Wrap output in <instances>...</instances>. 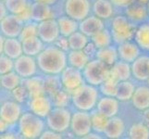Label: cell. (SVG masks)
<instances>
[{
  "label": "cell",
  "instance_id": "cell-36",
  "mask_svg": "<svg viewBox=\"0 0 149 139\" xmlns=\"http://www.w3.org/2000/svg\"><path fill=\"white\" fill-rule=\"evenodd\" d=\"M4 3L8 13L19 15L30 6L32 0H5Z\"/></svg>",
  "mask_w": 149,
  "mask_h": 139
},
{
  "label": "cell",
  "instance_id": "cell-40",
  "mask_svg": "<svg viewBox=\"0 0 149 139\" xmlns=\"http://www.w3.org/2000/svg\"><path fill=\"white\" fill-rule=\"evenodd\" d=\"M51 99H52L54 107L67 108L71 101V94L62 88L51 96Z\"/></svg>",
  "mask_w": 149,
  "mask_h": 139
},
{
  "label": "cell",
  "instance_id": "cell-37",
  "mask_svg": "<svg viewBox=\"0 0 149 139\" xmlns=\"http://www.w3.org/2000/svg\"><path fill=\"white\" fill-rule=\"evenodd\" d=\"M91 38H92V42L95 45L97 48H102V47H106V46H109L112 44V41H113L110 31H109L106 28L100 31L99 33L93 35Z\"/></svg>",
  "mask_w": 149,
  "mask_h": 139
},
{
  "label": "cell",
  "instance_id": "cell-55",
  "mask_svg": "<svg viewBox=\"0 0 149 139\" xmlns=\"http://www.w3.org/2000/svg\"><path fill=\"white\" fill-rule=\"evenodd\" d=\"M146 8H147V11H148V15H149V0L146 3Z\"/></svg>",
  "mask_w": 149,
  "mask_h": 139
},
{
  "label": "cell",
  "instance_id": "cell-16",
  "mask_svg": "<svg viewBox=\"0 0 149 139\" xmlns=\"http://www.w3.org/2000/svg\"><path fill=\"white\" fill-rule=\"evenodd\" d=\"M105 28V24L103 20L97 16H88L79 23V30L84 34L86 36L92 37L95 34L99 33Z\"/></svg>",
  "mask_w": 149,
  "mask_h": 139
},
{
  "label": "cell",
  "instance_id": "cell-17",
  "mask_svg": "<svg viewBox=\"0 0 149 139\" xmlns=\"http://www.w3.org/2000/svg\"><path fill=\"white\" fill-rule=\"evenodd\" d=\"M120 101L115 96H103L97 101L96 110L107 118L116 116L120 110Z\"/></svg>",
  "mask_w": 149,
  "mask_h": 139
},
{
  "label": "cell",
  "instance_id": "cell-20",
  "mask_svg": "<svg viewBox=\"0 0 149 139\" xmlns=\"http://www.w3.org/2000/svg\"><path fill=\"white\" fill-rule=\"evenodd\" d=\"M125 14L126 17L134 24L143 22L149 16L146 5L142 2H134L130 6H128L125 10Z\"/></svg>",
  "mask_w": 149,
  "mask_h": 139
},
{
  "label": "cell",
  "instance_id": "cell-59",
  "mask_svg": "<svg viewBox=\"0 0 149 139\" xmlns=\"http://www.w3.org/2000/svg\"><path fill=\"white\" fill-rule=\"evenodd\" d=\"M148 66H149V61H148Z\"/></svg>",
  "mask_w": 149,
  "mask_h": 139
},
{
  "label": "cell",
  "instance_id": "cell-10",
  "mask_svg": "<svg viewBox=\"0 0 149 139\" xmlns=\"http://www.w3.org/2000/svg\"><path fill=\"white\" fill-rule=\"evenodd\" d=\"M60 81L65 90L71 93L84 84V77L81 70L68 65L59 74Z\"/></svg>",
  "mask_w": 149,
  "mask_h": 139
},
{
  "label": "cell",
  "instance_id": "cell-22",
  "mask_svg": "<svg viewBox=\"0 0 149 139\" xmlns=\"http://www.w3.org/2000/svg\"><path fill=\"white\" fill-rule=\"evenodd\" d=\"M149 57L143 56L140 57L132 63V74L139 81H146L149 78V66H148Z\"/></svg>",
  "mask_w": 149,
  "mask_h": 139
},
{
  "label": "cell",
  "instance_id": "cell-46",
  "mask_svg": "<svg viewBox=\"0 0 149 139\" xmlns=\"http://www.w3.org/2000/svg\"><path fill=\"white\" fill-rule=\"evenodd\" d=\"M54 44L58 46V47H59L60 49L66 51V52H68V51L70 50L68 37H66V36H62V35H60V36L56 40V42Z\"/></svg>",
  "mask_w": 149,
  "mask_h": 139
},
{
  "label": "cell",
  "instance_id": "cell-21",
  "mask_svg": "<svg viewBox=\"0 0 149 139\" xmlns=\"http://www.w3.org/2000/svg\"><path fill=\"white\" fill-rule=\"evenodd\" d=\"M124 131H125L124 122H123L121 118L117 117L116 115L109 119L103 133H104L105 136L107 138L117 139L122 136Z\"/></svg>",
  "mask_w": 149,
  "mask_h": 139
},
{
  "label": "cell",
  "instance_id": "cell-24",
  "mask_svg": "<svg viewBox=\"0 0 149 139\" xmlns=\"http://www.w3.org/2000/svg\"><path fill=\"white\" fill-rule=\"evenodd\" d=\"M131 75L132 67L129 62L124 60H118L110 67V76L118 82L129 80Z\"/></svg>",
  "mask_w": 149,
  "mask_h": 139
},
{
  "label": "cell",
  "instance_id": "cell-34",
  "mask_svg": "<svg viewBox=\"0 0 149 139\" xmlns=\"http://www.w3.org/2000/svg\"><path fill=\"white\" fill-rule=\"evenodd\" d=\"M45 79V93L50 97L56 92L63 88L61 84L60 77L53 74H44Z\"/></svg>",
  "mask_w": 149,
  "mask_h": 139
},
{
  "label": "cell",
  "instance_id": "cell-12",
  "mask_svg": "<svg viewBox=\"0 0 149 139\" xmlns=\"http://www.w3.org/2000/svg\"><path fill=\"white\" fill-rule=\"evenodd\" d=\"M53 108L54 105L51 97L47 94H44L30 98L25 106V110H28L37 116L45 119Z\"/></svg>",
  "mask_w": 149,
  "mask_h": 139
},
{
  "label": "cell",
  "instance_id": "cell-9",
  "mask_svg": "<svg viewBox=\"0 0 149 139\" xmlns=\"http://www.w3.org/2000/svg\"><path fill=\"white\" fill-rule=\"evenodd\" d=\"M16 73L22 79L39 74L40 71L35 57H32L26 54H22L19 58L14 59V69Z\"/></svg>",
  "mask_w": 149,
  "mask_h": 139
},
{
  "label": "cell",
  "instance_id": "cell-28",
  "mask_svg": "<svg viewBox=\"0 0 149 139\" xmlns=\"http://www.w3.org/2000/svg\"><path fill=\"white\" fill-rule=\"evenodd\" d=\"M93 12L102 20H107L113 16L114 8L111 0H95L93 5Z\"/></svg>",
  "mask_w": 149,
  "mask_h": 139
},
{
  "label": "cell",
  "instance_id": "cell-26",
  "mask_svg": "<svg viewBox=\"0 0 149 139\" xmlns=\"http://www.w3.org/2000/svg\"><path fill=\"white\" fill-rule=\"evenodd\" d=\"M3 53L13 60L23 54L22 44L19 37H5Z\"/></svg>",
  "mask_w": 149,
  "mask_h": 139
},
{
  "label": "cell",
  "instance_id": "cell-31",
  "mask_svg": "<svg viewBox=\"0 0 149 139\" xmlns=\"http://www.w3.org/2000/svg\"><path fill=\"white\" fill-rule=\"evenodd\" d=\"M134 42L145 51H149V22H143L136 28Z\"/></svg>",
  "mask_w": 149,
  "mask_h": 139
},
{
  "label": "cell",
  "instance_id": "cell-58",
  "mask_svg": "<svg viewBox=\"0 0 149 139\" xmlns=\"http://www.w3.org/2000/svg\"><path fill=\"white\" fill-rule=\"evenodd\" d=\"M0 1H5V0H0Z\"/></svg>",
  "mask_w": 149,
  "mask_h": 139
},
{
  "label": "cell",
  "instance_id": "cell-7",
  "mask_svg": "<svg viewBox=\"0 0 149 139\" xmlns=\"http://www.w3.org/2000/svg\"><path fill=\"white\" fill-rule=\"evenodd\" d=\"M70 130L77 137H84L90 132H92V122L91 114L88 111L78 110L74 112L71 116Z\"/></svg>",
  "mask_w": 149,
  "mask_h": 139
},
{
  "label": "cell",
  "instance_id": "cell-44",
  "mask_svg": "<svg viewBox=\"0 0 149 139\" xmlns=\"http://www.w3.org/2000/svg\"><path fill=\"white\" fill-rule=\"evenodd\" d=\"M14 69V60L4 53L0 54V76L8 73Z\"/></svg>",
  "mask_w": 149,
  "mask_h": 139
},
{
  "label": "cell",
  "instance_id": "cell-49",
  "mask_svg": "<svg viewBox=\"0 0 149 139\" xmlns=\"http://www.w3.org/2000/svg\"><path fill=\"white\" fill-rule=\"evenodd\" d=\"M15 125H16V124H15ZM15 125L8 124V122H6L4 120H2L1 118H0V135H2V133L8 132V130H10Z\"/></svg>",
  "mask_w": 149,
  "mask_h": 139
},
{
  "label": "cell",
  "instance_id": "cell-45",
  "mask_svg": "<svg viewBox=\"0 0 149 139\" xmlns=\"http://www.w3.org/2000/svg\"><path fill=\"white\" fill-rule=\"evenodd\" d=\"M63 136L61 133L56 132L54 130H51L49 128H45V130L42 133L40 136V139H61Z\"/></svg>",
  "mask_w": 149,
  "mask_h": 139
},
{
  "label": "cell",
  "instance_id": "cell-25",
  "mask_svg": "<svg viewBox=\"0 0 149 139\" xmlns=\"http://www.w3.org/2000/svg\"><path fill=\"white\" fill-rule=\"evenodd\" d=\"M22 44L23 54H26L32 57L38 56V54L42 52L43 49L45 47V45H47L38 35L37 36H33V37H28L23 39L22 41Z\"/></svg>",
  "mask_w": 149,
  "mask_h": 139
},
{
  "label": "cell",
  "instance_id": "cell-23",
  "mask_svg": "<svg viewBox=\"0 0 149 139\" xmlns=\"http://www.w3.org/2000/svg\"><path fill=\"white\" fill-rule=\"evenodd\" d=\"M132 106L136 110L141 111H146L149 109V87L139 86L135 88L132 97Z\"/></svg>",
  "mask_w": 149,
  "mask_h": 139
},
{
  "label": "cell",
  "instance_id": "cell-18",
  "mask_svg": "<svg viewBox=\"0 0 149 139\" xmlns=\"http://www.w3.org/2000/svg\"><path fill=\"white\" fill-rule=\"evenodd\" d=\"M22 84L27 88L30 95V98L45 94L44 74L42 75L39 73L30 77V78L22 79Z\"/></svg>",
  "mask_w": 149,
  "mask_h": 139
},
{
  "label": "cell",
  "instance_id": "cell-50",
  "mask_svg": "<svg viewBox=\"0 0 149 139\" xmlns=\"http://www.w3.org/2000/svg\"><path fill=\"white\" fill-rule=\"evenodd\" d=\"M8 14V11L6 6H5L4 1H0V22H1Z\"/></svg>",
  "mask_w": 149,
  "mask_h": 139
},
{
  "label": "cell",
  "instance_id": "cell-43",
  "mask_svg": "<svg viewBox=\"0 0 149 139\" xmlns=\"http://www.w3.org/2000/svg\"><path fill=\"white\" fill-rule=\"evenodd\" d=\"M119 82L112 78L109 76L107 80H105L103 83L99 85L100 86V91L104 96H115L116 92H117V86Z\"/></svg>",
  "mask_w": 149,
  "mask_h": 139
},
{
  "label": "cell",
  "instance_id": "cell-48",
  "mask_svg": "<svg viewBox=\"0 0 149 139\" xmlns=\"http://www.w3.org/2000/svg\"><path fill=\"white\" fill-rule=\"evenodd\" d=\"M113 4L117 5L120 7H124L127 8L128 6H130L132 3H134L136 0H111Z\"/></svg>",
  "mask_w": 149,
  "mask_h": 139
},
{
  "label": "cell",
  "instance_id": "cell-52",
  "mask_svg": "<svg viewBox=\"0 0 149 139\" xmlns=\"http://www.w3.org/2000/svg\"><path fill=\"white\" fill-rule=\"evenodd\" d=\"M84 138H88V139H90V138H95V139H101L102 138V136H100V135H99V133H96V132H95V133H92V132H90L88 135L87 136H85Z\"/></svg>",
  "mask_w": 149,
  "mask_h": 139
},
{
  "label": "cell",
  "instance_id": "cell-53",
  "mask_svg": "<svg viewBox=\"0 0 149 139\" xmlns=\"http://www.w3.org/2000/svg\"><path fill=\"white\" fill-rule=\"evenodd\" d=\"M4 42H5V37L4 35L0 33V54L3 53V48H4Z\"/></svg>",
  "mask_w": 149,
  "mask_h": 139
},
{
  "label": "cell",
  "instance_id": "cell-51",
  "mask_svg": "<svg viewBox=\"0 0 149 139\" xmlns=\"http://www.w3.org/2000/svg\"><path fill=\"white\" fill-rule=\"evenodd\" d=\"M33 2H39V3H44L49 5V6H54L58 2V0H32Z\"/></svg>",
  "mask_w": 149,
  "mask_h": 139
},
{
  "label": "cell",
  "instance_id": "cell-56",
  "mask_svg": "<svg viewBox=\"0 0 149 139\" xmlns=\"http://www.w3.org/2000/svg\"><path fill=\"white\" fill-rule=\"evenodd\" d=\"M2 90V86H1V80H0V92Z\"/></svg>",
  "mask_w": 149,
  "mask_h": 139
},
{
  "label": "cell",
  "instance_id": "cell-14",
  "mask_svg": "<svg viewBox=\"0 0 149 139\" xmlns=\"http://www.w3.org/2000/svg\"><path fill=\"white\" fill-rule=\"evenodd\" d=\"M24 22L19 16L8 13L0 22V33L4 37H19Z\"/></svg>",
  "mask_w": 149,
  "mask_h": 139
},
{
  "label": "cell",
  "instance_id": "cell-41",
  "mask_svg": "<svg viewBox=\"0 0 149 139\" xmlns=\"http://www.w3.org/2000/svg\"><path fill=\"white\" fill-rule=\"evenodd\" d=\"M10 95H11V97L13 100L19 103V104H22L24 108L30 99L29 92L26 87H25L22 84L18 85L16 88H14L11 92H10Z\"/></svg>",
  "mask_w": 149,
  "mask_h": 139
},
{
  "label": "cell",
  "instance_id": "cell-19",
  "mask_svg": "<svg viewBox=\"0 0 149 139\" xmlns=\"http://www.w3.org/2000/svg\"><path fill=\"white\" fill-rule=\"evenodd\" d=\"M31 10H32V20L36 22H43L48 19H55L53 6L32 1Z\"/></svg>",
  "mask_w": 149,
  "mask_h": 139
},
{
  "label": "cell",
  "instance_id": "cell-29",
  "mask_svg": "<svg viewBox=\"0 0 149 139\" xmlns=\"http://www.w3.org/2000/svg\"><path fill=\"white\" fill-rule=\"evenodd\" d=\"M56 22L58 23L60 35L69 37L70 34L75 33L79 30V22L72 18L69 17L68 15L60 16L56 19Z\"/></svg>",
  "mask_w": 149,
  "mask_h": 139
},
{
  "label": "cell",
  "instance_id": "cell-3",
  "mask_svg": "<svg viewBox=\"0 0 149 139\" xmlns=\"http://www.w3.org/2000/svg\"><path fill=\"white\" fill-rule=\"evenodd\" d=\"M70 94L71 102L78 110L91 111L96 107L98 101V91L94 85L84 84Z\"/></svg>",
  "mask_w": 149,
  "mask_h": 139
},
{
  "label": "cell",
  "instance_id": "cell-30",
  "mask_svg": "<svg viewBox=\"0 0 149 139\" xmlns=\"http://www.w3.org/2000/svg\"><path fill=\"white\" fill-rule=\"evenodd\" d=\"M95 58L101 60L107 66L111 67L116 61L119 59V54H118V49L112 45L106 46V47L98 48L96 51Z\"/></svg>",
  "mask_w": 149,
  "mask_h": 139
},
{
  "label": "cell",
  "instance_id": "cell-35",
  "mask_svg": "<svg viewBox=\"0 0 149 139\" xmlns=\"http://www.w3.org/2000/svg\"><path fill=\"white\" fill-rule=\"evenodd\" d=\"M70 50H83L88 44V36H86L81 31H76L68 37Z\"/></svg>",
  "mask_w": 149,
  "mask_h": 139
},
{
  "label": "cell",
  "instance_id": "cell-5",
  "mask_svg": "<svg viewBox=\"0 0 149 139\" xmlns=\"http://www.w3.org/2000/svg\"><path fill=\"white\" fill-rule=\"evenodd\" d=\"M83 74L87 84L99 86L110 76V67L95 58L87 63L83 70Z\"/></svg>",
  "mask_w": 149,
  "mask_h": 139
},
{
  "label": "cell",
  "instance_id": "cell-11",
  "mask_svg": "<svg viewBox=\"0 0 149 139\" xmlns=\"http://www.w3.org/2000/svg\"><path fill=\"white\" fill-rule=\"evenodd\" d=\"M64 11L69 17L81 22L89 16L91 3L89 0H66Z\"/></svg>",
  "mask_w": 149,
  "mask_h": 139
},
{
  "label": "cell",
  "instance_id": "cell-47",
  "mask_svg": "<svg viewBox=\"0 0 149 139\" xmlns=\"http://www.w3.org/2000/svg\"><path fill=\"white\" fill-rule=\"evenodd\" d=\"M97 49H98V48H97L95 46V45L91 41V42H88V44L85 45V47L83 50L90 57V58H92V57H94V56L95 57Z\"/></svg>",
  "mask_w": 149,
  "mask_h": 139
},
{
  "label": "cell",
  "instance_id": "cell-57",
  "mask_svg": "<svg viewBox=\"0 0 149 139\" xmlns=\"http://www.w3.org/2000/svg\"><path fill=\"white\" fill-rule=\"evenodd\" d=\"M0 106H1V99H0Z\"/></svg>",
  "mask_w": 149,
  "mask_h": 139
},
{
  "label": "cell",
  "instance_id": "cell-6",
  "mask_svg": "<svg viewBox=\"0 0 149 139\" xmlns=\"http://www.w3.org/2000/svg\"><path fill=\"white\" fill-rule=\"evenodd\" d=\"M71 116L72 114L67 108L54 107L45 118L47 127L62 133L70 128Z\"/></svg>",
  "mask_w": 149,
  "mask_h": 139
},
{
  "label": "cell",
  "instance_id": "cell-27",
  "mask_svg": "<svg viewBox=\"0 0 149 139\" xmlns=\"http://www.w3.org/2000/svg\"><path fill=\"white\" fill-rule=\"evenodd\" d=\"M68 56V65L83 71L87 63L91 60L90 57L84 50H69L67 52Z\"/></svg>",
  "mask_w": 149,
  "mask_h": 139
},
{
  "label": "cell",
  "instance_id": "cell-1",
  "mask_svg": "<svg viewBox=\"0 0 149 139\" xmlns=\"http://www.w3.org/2000/svg\"><path fill=\"white\" fill-rule=\"evenodd\" d=\"M41 73L59 75L68 66L67 52L58 47L55 44H49L38 56L35 57Z\"/></svg>",
  "mask_w": 149,
  "mask_h": 139
},
{
  "label": "cell",
  "instance_id": "cell-8",
  "mask_svg": "<svg viewBox=\"0 0 149 139\" xmlns=\"http://www.w3.org/2000/svg\"><path fill=\"white\" fill-rule=\"evenodd\" d=\"M25 108L19 103L13 100L11 97L1 101L0 106V118L10 125L17 124Z\"/></svg>",
  "mask_w": 149,
  "mask_h": 139
},
{
  "label": "cell",
  "instance_id": "cell-38",
  "mask_svg": "<svg viewBox=\"0 0 149 139\" xmlns=\"http://www.w3.org/2000/svg\"><path fill=\"white\" fill-rule=\"evenodd\" d=\"M109 118H107L104 114H102L98 110H95L91 113V122H92V128L93 131L96 133H103L106 128Z\"/></svg>",
  "mask_w": 149,
  "mask_h": 139
},
{
  "label": "cell",
  "instance_id": "cell-54",
  "mask_svg": "<svg viewBox=\"0 0 149 139\" xmlns=\"http://www.w3.org/2000/svg\"><path fill=\"white\" fill-rule=\"evenodd\" d=\"M145 121H146V124L149 127V109L146 110V113H145Z\"/></svg>",
  "mask_w": 149,
  "mask_h": 139
},
{
  "label": "cell",
  "instance_id": "cell-13",
  "mask_svg": "<svg viewBox=\"0 0 149 139\" xmlns=\"http://www.w3.org/2000/svg\"><path fill=\"white\" fill-rule=\"evenodd\" d=\"M38 36L45 45L54 44L60 36L56 19H48L38 22Z\"/></svg>",
  "mask_w": 149,
  "mask_h": 139
},
{
  "label": "cell",
  "instance_id": "cell-4",
  "mask_svg": "<svg viewBox=\"0 0 149 139\" xmlns=\"http://www.w3.org/2000/svg\"><path fill=\"white\" fill-rule=\"evenodd\" d=\"M136 28L134 23H132L131 20L126 16H117L113 18L110 27V33L112 35V39L118 45L131 41L134 37Z\"/></svg>",
  "mask_w": 149,
  "mask_h": 139
},
{
  "label": "cell",
  "instance_id": "cell-33",
  "mask_svg": "<svg viewBox=\"0 0 149 139\" xmlns=\"http://www.w3.org/2000/svg\"><path fill=\"white\" fill-rule=\"evenodd\" d=\"M0 80H1L2 89L5 91L11 92L14 88H16L18 85L22 84V78L13 70L8 73H5L0 76Z\"/></svg>",
  "mask_w": 149,
  "mask_h": 139
},
{
  "label": "cell",
  "instance_id": "cell-32",
  "mask_svg": "<svg viewBox=\"0 0 149 139\" xmlns=\"http://www.w3.org/2000/svg\"><path fill=\"white\" fill-rule=\"evenodd\" d=\"M135 91V86L129 81L119 82L117 86V92L115 97L119 101H129L132 99L133 93Z\"/></svg>",
  "mask_w": 149,
  "mask_h": 139
},
{
  "label": "cell",
  "instance_id": "cell-15",
  "mask_svg": "<svg viewBox=\"0 0 149 139\" xmlns=\"http://www.w3.org/2000/svg\"><path fill=\"white\" fill-rule=\"evenodd\" d=\"M117 49L119 59L129 63H132L138 57L141 56V48L132 40L119 44Z\"/></svg>",
  "mask_w": 149,
  "mask_h": 139
},
{
  "label": "cell",
  "instance_id": "cell-42",
  "mask_svg": "<svg viewBox=\"0 0 149 139\" xmlns=\"http://www.w3.org/2000/svg\"><path fill=\"white\" fill-rule=\"evenodd\" d=\"M37 35H38V22L31 20L26 22H24L19 38L20 39V41H22L25 38L37 36Z\"/></svg>",
  "mask_w": 149,
  "mask_h": 139
},
{
  "label": "cell",
  "instance_id": "cell-39",
  "mask_svg": "<svg viewBox=\"0 0 149 139\" xmlns=\"http://www.w3.org/2000/svg\"><path fill=\"white\" fill-rule=\"evenodd\" d=\"M129 137L132 139H148L149 127L143 122L134 123L129 130Z\"/></svg>",
  "mask_w": 149,
  "mask_h": 139
},
{
  "label": "cell",
  "instance_id": "cell-2",
  "mask_svg": "<svg viewBox=\"0 0 149 139\" xmlns=\"http://www.w3.org/2000/svg\"><path fill=\"white\" fill-rule=\"evenodd\" d=\"M47 128L45 119L25 110L17 123V129L19 138L36 139L40 138L42 133Z\"/></svg>",
  "mask_w": 149,
  "mask_h": 139
}]
</instances>
